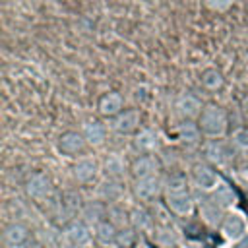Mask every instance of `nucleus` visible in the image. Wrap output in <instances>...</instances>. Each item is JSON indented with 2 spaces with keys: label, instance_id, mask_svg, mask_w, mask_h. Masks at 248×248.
<instances>
[{
  "label": "nucleus",
  "instance_id": "f257e3e1",
  "mask_svg": "<svg viewBox=\"0 0 248 248\" xmlns=\"http://www.w3.org/2000/svg\"><path fill=\"white\" fill-rule=\"evenodd\" d=\"M198 126L209 140L223 138L227 134V114L219 105H205L198 118Z\"/></svg>",
  "mask_w": 248,
  "mask_h": 248
},
{
  "label": "nucleus",
  "instance_id": "f03ea898",
  "mask_svg": "<svg viewBox=\"0 0 248 248\" xmlns=\"http://www.w3.org/2000/svg\"><path fill=\"white\" fill-rule=\"evenodd\" d=\"M192 180L202 192H213L221 184L217 170L211 169L209 165H196L192 170Z\"/></svg>",
  "mask_w": 248,
  "mask_h": 248
},
{
  "label": "nucleus",
  "instance_id": "7ed1b4c3",
  "mask_svg": "<svg viewBox=\"0 0 248 248\" xmlns=\"http://www.w3.org/2000/svg\"><path fill=\"white\" fill-rule=\"evenodd\" d=\"M85 138L81 132H76V130H66L60 134L58 138V149L60 153L68 155V157H76L78 153H81L85 149Z\"/></svg>",
  "mask_w": 248,
  "mask_h": 248
},
{
  "label": "nucleus",
  "instance_id": "20e7f679",
  "mask_svg": "<svg viewBox=\"0 0 248 248\" xmlns=\"http://www.w3.org/2000/svg\"><path fill=\"white\" fill-rule=\"evenodd\" d=\"M99 170H101V165H99V161H97L95 157H79V159L74 163V167H72L74 178H76L78 182H81V184L91 182V180L99 174Z\"/></svg>",
  "mask_w": 248,
  "mask_h": 248
},
{
  "label": "nucleus",
  "instance_id": "39448f33",
  "mask_svg": "<svg viewBox=\"0 0 248 248\" xmlns=\"http://www.w3.org/2000/svg\"><path fill=\"white\" fill-rule=\"evenodd\" d=\"M246 229H248L246 219L240 213H229V215H225V219L221 223V231H223L225 238H229L232 242L242 240L246 236Z\"/></svg>",
  "mask_w": 248,
  "mask_h": 248
},
{
  "label": "nucleus",
  "instance_id": "423d86ee",
  "mask_svg": "<svg viewBox=\"0 0 248 248\" xmlns=\"http://www.w3.org/2000/svg\"><path fill=\"white\" fill-rule=\"evenodd\" d=\"M140 120H141V114L138 108H128V110H122L118 116H114L112 120V130L120 136H128L132 132L138 130L140 126Z\"/></svg>",
  "mask_w": 248,
  "mask_h": 248
},
{
  "label": "nucleus",
  "instance_id": "0eeeda50",
  "mask_svg": "<svg viewBox=\"0 0 248 248\" xmlns=\"http://www.w3.org/2000/svg\"><path fill=\"white\" fill-rule=\"evenodd\" d=\"M205 157L213 163V165H227L231 159H232V147L223 141L221 138L217 140H209L205 143Z\"/></svg>",
  "mask_w": 248,
  "mask_h": 248
},
{
  "label": "nucleus",
  "instance_id": "6e6552de",
  "mask_svg": "<svg viewBox=\"0 0 248 248\" xmlns=\"http://www.w3.org/2000/svg\"><path fill=\"white\" fill-rule=\"evenodd\" d=\"M161 178L157 174H151V176H143V178H136V184H134V192L140 200L143 202H149L153 198L159 196L161 192Z\"/></svg>",
  "mask_w": 248,
  "mask_h": 248
},
{
  "label": "nucleus",
  "instance_id": "1a4fd4ad",
  "mask_svg": "<svg viewBox=\"0 0 248 248\" xmlns=\"http://www.w3.org/2000/svg\"><path fill=\"white\" fill-rule=\"evenodd\" d=\"M167 196V205L178 213V215H190L194 209V198L188 190H178V192H165Z\"/></svg>",
  "mask_w": 248,
  "mask_h": 248
},
{
  "label": "nucleus",
  "instance_id": "9d476101",
  "mask_svg": "<svg viewBox=\"0 0 248 248\" xmlns=\"http://www.w3.org/2000/svg\"><path fill=\"white\" fill-rule=\"evenodd\" d=\"M64 238H66V244L70 246H79V248H87L91 244V231L85 223L81 221H74L66 232H64Z\"/></svg>",
  "mask_w": 248,
  "mask_h": 248
},
{
  "label": "nucleus",
  "instance_id": "9b49d317",
  "mask_svg": "<svg viewBox=\"0 0 248 248\" xmlns=\"http://www.w3.org/2000/svg\"><path fill=\"white\" fill-rule=\"evenodd\" d=\"M202 110H203L202 101H200L198 97H194V95L184 93V95H180V97L176 99V112H178V114H180L184 120H194V118H200Z\"/></svg>",
  "mask_w": 248,
  "mask_h": 248
},
{
  "label": "nucleus",
  "instance_id": "f8f14e48",
  "mask_svg": "<svg viewBox=\"0 0 248 248\" xmlns=\"http://www.w3.org/2000/svg\"><path fill=\"white\" fill-rule=\"evenodd\" d=\"M132 174L136 178H143V176H151V174H157L159 170V161L155 159V155H140L132 161V167H130Z\"/></svg>",
  "mask_w": 248,
  "mask_h": 248
},
{
  "label": "nucleus",
  "instance_id": "ddd939ff",
  "mask_svg": "<svg viewBox=\"0 0 248 248\" xmlns=\"http://www.w3.org/2000/svg\"><path fill=\"white\" fill-rule=\"evenodd\" d=\"M50 188H52V186H50V180H48V176L43 174V172L31 174V178H29L27 184H25L27 194H29L31 198H35V200L46 198V196L50 194Z\"/></svg>",
  "mask_w": 248,
  "mask_h": 248
},
{
  "label": "nucleus",
  "instance_id": "4468645a",
  "mask_svg": "<svg viewBox=\"0 0 248 248\" xmlns=\"http://www.w3.org/2000/svg\"><path fill=\"white\" fill-rule=\"evenodd\" d=\"M122 105H124V101H122L120 93L108 91V93H105V95L99 99L97 108H99V112H101L103 116H118V114L122 112Z\"/></svg>",
  "mask_w": 248,
  "mask_h": 248
},
{
  "label": "nucleus",
  "instance_id": "2eb2a0df",
  "mask_svg": "<svg viewBox=\"0 0 248 248\" xmlns=\"http://www.w3.org/2000/svg\"><path fill=\"white\" fill-rule=\"evenodd\" d=\"M134 147L141 153H151L155 149H159V134L151 128H143L136 134L134 138Z\"/></svg>",
  "mask_w": 248,
  "mask_h": 248
},
{
  "label": "nucleus",
  "instance_id": "dca6fc26",
  "mask_svg": "<svg viewBox=\"0 0 248 248\" xmlns=\"http://www.w3.org/2000/svg\"><path fill=\"white\" fill-rule=\"evenodd\" d=\"M81 134H83L85 141H87L89 145H93V147L103 145L105 140H107V128H105V124H101V122H97V120L85 122L83 128H81Z\"/></svg>",
  "mask_w": 248,
  "mask_h": 248
},
{
  "label": "nucleus",
  "instance_id": "f3484780",
  "mask_svg": "<svg viewBox=\"0 0 248 248\" xmlns=\"http://www.w3.org/2000/svg\"><path fill=\"white\" fill-rule=\"evenodd\" d=\"M101 170L107 174V178H122L124 172H126V163L120 155L116 153H110L103 159V165H101Z\"/></svg>",
  "mask_w": 248,
  "mask_h": 248
},
{
  "label": "nucleus",
  "instance_id": "a211bd4d",
  "mask_svg": "<svg viewBox=\"0 0 248 248\" xmlns=\"http://www.w3.org/2000/svg\"><path fill=\"white\" fill-rule=\"evenodd\" d=\"M211 200L217 205H221L223 209H227V207H232L236 203V192L232 190V186H229L227 182L221 180V184L211 192Z\"/></svg>",
  "mask_w": 248,
  "mask_h": 248
},
{
  "label": "nucleus",
  "instance_id": "6ab92c4d",
  "mask_svg": "<svg viewBox=\"0 0 248 248\" xmlns=\"http://www.w3.org/2000/svg\"><path fill=\"white\" fill-rule=\"evenodd\" d=\"M27 238H29L27 229L21 227V225H10L6 229V232H4V240H6V244L10 248H21V246H25L27 244Z\"/></svg>",
  "mask_w": 248,
  "mask_h": 248
},
{
  "label": "nucleus",
  "instance_id": "aec40b11",
  "mask_svg": "<svg viewBox=\"0 0 248 248\" xmlns=\"http://www.w3.org/2000/svg\"><path fill=\"white\" fill-rule=\"evenodd\" d=\"M200 213H202V217H203L209 225H217V223L221 221V217H223V207L217 205V203L209 198V200L200 202Z\"/></svg>",
  "mask_w": 248,
  "mask_h": 248
},
{
  "label": "nucleus",
  "instance_id": "412c9836",
  "mask_svg": "<svg viewBox=\"0 0 248 248\" xmlns=\"http://www.w3.org/2000/svg\"><path fill=\"white\" fill-rule=\"evenodd\" d=\"M176 132H178V140L184 141V143H196L200 140V134H202L200 126L194 124L192 120H184L182 124H178Z\"/></svg>",
  "mask_w": 248,
  "mask_h": 248
},
{
  "label": "nucleus",
  "instance_id": "4be33fe9",
  "mask_svg": "<svg viewBox=\"0 0 248 248\" xmlns=\"http://www.w3.org/2000/svg\"><path fill=\"white\" fill-rule=\"evenodd\" d=\"M202 85L209 91H215V89H221L223 87V74L217 70V68H207L202 72V78H200Z\"/></svg>",
  "mask_w": 248,
  "mask_h": 248
},
{
  "label": "nucleus",
  "instance_id": "5701e85b",
  "mask_svg": "<svg viewBox=\"0 0 248 248\" xmlns=\"http://www.w3.org/2000/svg\"><path fill=\"white\" fill-rule=\"evenodd\" d=\"M116 229H114V225L112 223H108V221H101V223H97L95 225V236L103 242V244H114L116 242Z\"/></svg>",
  "mask_w": 248,
  "mask_h": 248
},
{
  "label": "nucleus",
  "instance_id": "b1692460",
  "mask_svg": "<svg viewBox=\"0 0 248 248\" xmlns=\"http://www.w3.org/2000/svg\"><path fill=\"white\" fill-rule=\"evenodd\" d=\"M99 194L105 200H116L122 194V186H120V182L116 178H105L99 184Z\"/></svg>",
  "mask_w": 248,
  "mask_h": 248
},
{
  "label": "nucleus",
  "instance_id": "393cba45",
  "mask_svg": "<svg viewBox=\"0 0 248 248\" xmlns=\"http://www.w3.org/2000/svg\"><path fill=\"white\" fill-rule=\"evenodd\" d=\"M178 190H188V180L184 174H170L165 182V192H178Z\"/></svg>",
  "mask_w": 248,
  "mask_h": 248
},
{
  "label": "nucleus",
  "instance_id": "a878e982",
  "mask_svg": "<svg viewBox=\"0 0 248 248\" xmlns=\"http://www.w3.org/2000/svg\"><path fill=\"white\" fill-rule=\"evenodd\" d=\"M114 244H118V246H122V248H130L132 244H134V232L130 231V229H126V231H118L116 232V242Z\"/></svg>",
  "mask_w": 248,
  "mask_h": 248
},
{
  "label": "nucleus",
  "instance_id": "bb28decb",
  "mask_svg": "<svg viewBox=\"0 0 248 248\" xmlns=\"http://www.w3.org/2000/svg\"><path fill=\"white\" fill-rule=\"evenodd\" d=\"M232 141L242 147V149H248V128H236L234 134H232Z\"/></svg>",
  "mask_w": 248,
  "mask_h": 248
},
{
  "label": "nucleus",
  "instance_id": "cd10ccee",
  "mask_svg": "<svg viewBox=\"0 0 248 248\" xmlns=\"http://www.w3.org/2000/svg\"><path fill=\"white\" fill-rule=\"evenodd\" d=\"M205 4H207V8H211L215 12H225L234 4V0H205Z\"/></svg>",
  "mask_w": 248,
  "mask_h": 248
},
{
  "label": "nucleus",
  "instance_id": "c85d7f7f",
  "mask_svg": "<svg viewBox=\"0 0 248 248\" xmlns=\"http://www.w3.org/2000/svg\"><path fill=\"white\" fill-rule=\"evenodd\" d=\"M242 248H248V238H244V242H242Z\"/></svg>",
  "mask_w": 248,
  "mask_h": 248
},
{
  "label": "nucleus",
  "instance_id": "c756f323",
  "mask_svg": "<svg viewBox=\"0 0 248 248\" xmlns=\"http://www.w3.org/2000/svg\"><path fill=\"white\" fill-rule=\"evenodd\" d=\"M138 248H145V246H138Z\"/></svg>",
  "mask_w": 248,
  "mask_h": 248
}]
</instances>
